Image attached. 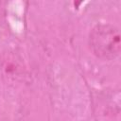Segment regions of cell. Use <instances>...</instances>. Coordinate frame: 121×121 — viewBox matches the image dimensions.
Returning <instances> with one entry per match:
<instances>
[{"instance_id": "obj_1", "label": "cell", "mask_w": 121, "mask_h": 121, "mask_svg": "<svg viewBox=\"0 0 121 121\" xmlns=\"http://www.w3.org/2000/svg\"><path fill=\"white\" fill-rule=\"evenodd\" d=\"M89 45L93 53L102 60L118 57L121 48L119 29L110 24H99L89 34Z\"/></svg>"}]
</instances>
